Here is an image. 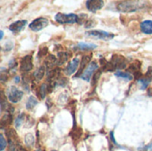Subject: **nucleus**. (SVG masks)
<instances>
[{
    "label": "nucleus",
    "instance_id": "1",
    "mask_svg": "<svg viewBox=\"0 0 152 151\" xmlns=\"http://www.w3.org/2000/svg\"><path fill=\"white\" fill-rule=\"evenodd\" d=\"M146 1H121L117 6V9L121 12H135L143 10L147 7Z\"/></svg>",
    "mask_w": 152,
    "mask_h": 151
},
{
    "label": "nucleus",
    "instance_id": "2",
    "mask_svg": "<svg viewBox=\"0 0 152 151\" xmlns=\"http://www.w3.org/2000/svg\"><path fill=\"white\" fill-rule=\"evenodd\" d=\"M54 20L60 24H74L79 22V16L75 13H61L58 12L54 16Z\"/></svg>",
    "mask_w": 152,
    "mask_h": 151
},
{
    "label": "nucleus",
    "instance_id": "3",
    "mask_svg": "<svg viewBox=\"0 0 152 151\" xmlns=\"http://www.w3.org/2000/svg\"><path fill=\"white\" fill-rule=\"evenodd\" d=\"M6 96L12 103H17L22 99L23 92L20 91L14 86H10L6 91Z\"/></svg>",
    "mask_w": 152,
    "mask_h": 151
},
{
    "label": "nucleus",
    "instance_id": "4",
    "mask_svg": "<svg viewBox=\"0 0 152 151\" xmlns=\"http://www.w3.org/2000/svg\"><path fill=\"white\" fill-rule=\"evenodd\" d=\"M48 24H49V20L46 18L39 17V18H37L36 20H34L32 22H30L28 27L32 31L37 32V31H40L43 28H46L48 26Z\"/></svg>",
    "mask_w": 152,
    "mask_h": 151
},
{
    "label": "nucleus",
    "instance_id": "5",
    "mask_svg": "<svg viewBox=\"0 0 152 151\" xmlns=\"http://www.w3.org/2000/svg\"><path fill=\"white\" fill-rule=\"evenodd\" d=\"M98 68H99V66H98V64H97L96 61H91L90 64L86 67V69L84 70V72H83L82 75L80 76V77H81L83 80L89 82L90 79H91V77H94L93 75H94V73L96 72V70H97Z\"/></svg>",
    "mask_w": 152,
    "mask_h": 151
},
{
    "label": "nucleus",
    "instance_id": "6",
    "mask_svg": "<svg viewBox=\"0 0 152 151\" xmlns=\"http://www.w3.org/2000/svg\"><path fill=\"white\" fill-rule=\"evenodd\" d=\"M86 34L88 36L95 37L97 39H102V40H106V41L110 40L115 36L114 34L104 31V30H91V31H87Z\"/></svg>",
    "mask_w": 152,
    "mask_h": 151
},
{
    "label": "nucleus",
    "instance_id": "7",
    "mask_svg": "<svg viewBox=\"0 0 152 151\" xmlns=\"http://www.w3.org/2000/svg\"><path fill=\"white\" fill-rule=\"evenodd\" d=\"M110 61L115 69H125L126 67V60L119 54H114Z\"/></svg>",
    "mask_w": 152,
    "mask_h": 151
},
{
    "label": "nucleus",
    "instance_id": "8",
    "mask_svg": "<svg viewBox=\"0 0 152 151\" xmlns=\"http://www.w3.org/2000/svg\"><path fill=\"white\" fill-rule=\"evenodd\" d=\"M33 69V61H32V55L28 54L24 56L21 59L20 61V71L22 72H28Z\"/></svg>",
    "mask_w": 152,
    "mask_h": 151
},
{
    "label": "nucleus",
    "instance_id": "9",
    "mask_svg": "<svg viewBox=\"0 0 152 151\" xmlns=\"http://www.w3.org/2000/svg\"><path fill=\"white\" fill-rule=\"evenodd\" d=\"M86 8L93 12H96L104 6V1L102 0H88L86 2Z\"/></svg>",
    "mask_w": 152,
    "mask_h": 151
},
{
    "label": "nucleus",
    "instance_id": "10",
    "mask_svg": "<svg viewBox=\"0 0 152 151\" xmlns=\"http://www.w3.org/2000/svg\"><path fill=\"white\" fill-rule=\"evenodd\" d=\"M80 61H81L78 57H75L74 59H72L69 62V64L67 65V67L65 69V74L68 76H71L72 74H74L77 69V68L80 64Z\"/></svg>",
    "mask_w": 152,
    "mask_h": 151
},
{
    "label": "nucleus",
    "instance_id": "11",
    "mask_svg": "<svg viewBox=\"0 0 152 151\" xmlns=\"http://www.w3.org/2000/svg\"><path fill=\"white\" fill-rule=\"evenodd\" d=\"M28 24V21L26 20H17L13 23H12L10 26H9V29L14 33V34H18L20 33V31H22L25 27L27 26Z\"/></svg>",
    "mask_w": 152,
    "mask_h": 151
},
{
    "label": "nucleus",
    "instance_id": "12",
    "mask_svg": "<svg viewBox=\"0 0 152 151\" xmlns=\"http://www.w3.org/2000/svg\"><path fill=\"white\" fill-rule=\"evenodd\" d=\"M91 58L92 56L91 55H84L81 59V61H80V67H79V70L77 71L76 77H80L82 75V73L84 72V70L86 69V67L90 64V61H91Z\"/></svg>",
    "mask_w": 152,
    "mask_h": 151
},
{
    "label": "nucleus",
    "instance_id": "13",
    "mask_svg": "<svg viewBox=\"0 0 152 151\" xmlns=\"http://www.w3.org/2000/svg\"><path fill=\"white\" fill-rule=\"evenodd\" d=\"M82 134H83V131H82V129H81L80 127H78V126L77 125L76 120H75V118H74V125H73L72 130L70 131L69 135H70V137L73 139V141H78V140L81 138Z\"/></svg>",
    "mask_w": 152,
    "mask_h": 151
},
{
    "label": "nucleus",
    "instance_id": "14",
    "mask_svg": "<svg viewBox=\"0 0 152 151\" xmlns=\"http://www.w3.org/2000/svg\"><path fill=\"white\" fill-rule=\"evenodd\" d=\"M140 28L142 33L146 35H152V20H146L141 22Z\"/></svg>",
    "mask_w": 152,
    "mask_h": 151
},
{
    "label": "nucleus",
    "instance_id": "15",
    "mask_svg": "<svg viewBox=\"0 0 152 151\" xmlns=\"http://www.w3.org/2000/svg\"><path fill=\"white\" fill-rule=\"evenodd\" d=\"M57 63H58V60L53 54H48L45 59V66L49 69H52Z\"/></svg>",
    "mask_w": 152,
    "mask_h": 151
},
{
    "label": "nucleus",
    "instance_id": "16",
    "mask_svg": "<svg viewBox=\"0 0 152 151\" xmlns=\"http://www.w3.org/2000/svg\"><path fill=\"white\" fill-rule=\"evenodd\" d=\"M60 71L61 69L59 68H55V69H52L47 72V80H50V83L53 82L54 79H56L59 76H60Z\"/></svg>",
    "mask_w": 152,
    "mask_h": 151
},
{
    "label": "nucleus",
    "instance_id": "17",
    "mask_svg": "<svg viewBox=\"0 0 152 151\" xmlns=\"http://www.w3.org/2000/svg\"><path fill=\"white\" fill-rule=\"evenodd\" d=\"M69 58V53L67 52H59L57 53V60H58V65H63Z\"/></svg>",
    "mask_w": 152,
    "mask_h": 151
},
{
    "label": "nucleus",
    "instance_id": "18",
    "mask_svg": "<svg viewBox=\"0 0 152 151\" xmlns=\"http://www.w3.org/2000/svg\"><path fill=\"white\" fill-rule=\"evenodd\" d=\"M97 47L95 44H88V43H84L80 42L77 44V48L81 51H91L94 50Z\"/></svg>",
    "mask_w": 152,
    "mask_h": 151
},
{
    "label": "nucleus",
    "instance_id": "19",
    "mask_svg": "<svg viewBox=\"0 0 152 151\" xmlns=\"http://www.w3.org/2000/svg\"><path fill=\"white\" fill-rule=\"evenodd\" d=\"M45 66H41L39 67L33 74V77L37 80V81H39L41 79H43L44 76H45Z\"/></svg>",
    "mask_w": 152,
    "mask_h": 151
},
{
    "label": "nucleus",
    "instance_id": "20",
    "mask_svg": "<svg viewBox=\"0 0 152 151\" xmlns=\"http://www.w3.org/2000/svg\"><path fill=\"white\" fill-rule=\"evenodd\" d=\"M141 66H142V63L140 61L136 60L134 61V62H133L132 64L129 65L128 69H127V71L129 72H132V73H136V72H139L140 71V69H141Z\"/></svg>",
    "mask_w": 152,
    "mask_h": 151
},
{
    "label": "nucleus",
    "instance_id": "21",
    "mask_svg": "<svg viewBox=\"0 0 152 151\" xmlns=\"http://www.w3.org/2000/svg\"><path fill=\"white\" fill-rule=\"evenodd\" d=\"M37 103H38L37 100L34 96H30L28 98V100L27 101V103H26V109H27V110H28V111L32 110L37 105Z\"/></svg>",
    "mask_w": 152,
    "mask_h": 151
},
{
    "label": "nucleus",
    "instance_id": "22",
    "mask_svg": "<svg viewBox=\"0 0 152 151\" xmlns=\"http://www.w3.org/2000/svg\"><path fill=\"white\" fill-rule=\"evenodd\" d=\"M46 93H48V85L47 84H43V85H40V87L38 89L37 95L41 100H43V99L45 98Z\"/></svg>",
    "mask_w": 152,
    "mask_h": 151
},
{
    "label": "nucleus",
    "instance_id": "23",
    "mask_svg": "<svg viewBox=\"0 0 152 151\" xmlns=\"http://www.w3.org/2000/svg\"><path fill=\"white\" fill-rule=\"evenodd\" d=\"M12 117L11 114L7 113V114L4 115L1 118V121H0L2 128H4V126H8L12 123Z\"/></svg>",
    "mask_w": 152,
    "mask_h": 151
},
{
    "label": "nucleus",
    "instance_id": "24",
    "mask_svg": "<svg viewBox=\"0 0 152 151\" xmlns=\"http://www.w3.org/2000/svg\"><path fill=\"white\" fill-rule=\"evenodd\" d=\"M24 142L28 148H32L35 145V137L31 133H28L25 135L24 138Z\"/></svg>",
    "mask_w": 152,
    "mask_h": 151
},
{
    "label": "nucleus",
    "instance_id": "25",
    "mask_svg": "<svg viewBox=\"0 0 152 151\" xmlns=\"http://www.w3.org/2000/svg\"><path fill=\"white\" fill-rule=\"evenodd\" d=\"M115 76H117L118 77H121V78H124V79H126V80H132L134 78V77L132 75H130L128 72H123V71L116 72Z\"/></svg>",
    "mask_w": 152,
    "mask_h": 151
},
{
    "label": "nucleus",
    "instance_id": "26",
    "mask_svg": "<svg viewBox=\"0 0 152 151\" xmlns=\"http://www.w3.org/2000/svg\"><path fill=\"white\" fill-rule=\"evenodd\" d=\"M24 118H25V114L24 113H21V114L18 115V117L14 120V125H15L16 128L20 127V125H22V123L24 121Z\"/></svg>",
    "mask_w": 152,
    "mask_h": 151
},
{
    "label": "nucleus",
    "instance_id": "27",
    "mask_svg": "<svg viewBox=\"0 0 152 151\" xmlns=\"http://www.w3.org/2000/svg\"><path fill=\"white\" fill-rule=\"evenodd\" d=\"M138 82L141 84V88H142V90H145L148 86H149V85H150V83H151V78H149V77H142V78H141L140 80H138Z\"/></svg>",
    "mask_w": 152,
    "mask_h": 151
},
{
    "label": "nucleus",
    "instance_id": "28",
    "mask_svg": "<svg viewBox=\"0 0 152 151\" xmlns=\"http://www.w3.org/2000/svg\"><path fill=\"white\" fill-rule=\"evenodd\" d=\"M46 54H48V48L46 46H44V47H41L37 53V56L38 58H42L44 56H45Z\"/></svg>",
    "mask_w": 152,
    "mask_h": 151
},
{
    "label": "nucleus",
    "instance_id": "29",
    "mask_svg": "<svg viewBox=\"0 0 152 151\" xmlns=\"http://www.w3.org/2000/svg\"><path fill=\"white\" fill-rule=\"evenodd\" d=\"M101 75H102V71H101V70H97V71L94 73V77H93V84H92L93 85H94L97 84V82H98V80H99Z\"/></svg>",
    "mask_w": 152,
    "mask_h": 151
},
{
    "label": "nucleus",
    "instance_id": "30",
    "mask_svg": "<svg viewBox=\"0 0 152 151\" xmlns=\"http://www.w3.org/2000/svg\"><path fill=\"white\" fill-rule=\"evenodd\" d=\"M6 146H7V142H6L4 135L1 134V136H0V150L4 151V150L6 148Z\"/></svg>",
    "mask_w": 152,
    "mask_h": 151
},
{
    "label": "nucleus",
    "instance_id": "31",
    "mask_svg": "<svg viewBox=\"0 0 152 151\" xmlns=\"http://www.w3.org/2000/svg\"><path fill=\"white\" fill-rule=\"evenodd\" d=\"M68 83V80L67 78L65 77H60L59 79H57L56 81V85H59V86H65Z\"/></svg>",
    "mask_w": 152,
    "mask_h": 151
},
{
    "label": "nucleus",
    "instance_id": "32",
    "mask_svg": "<svg viewBox=\"0 0 152 151\" xmlns=\"http://www.w3.org/2000/svg\"><path fill=\"white\" fill-rule=\"evenodd\" d=\"M95 24H96V22H95L94 20H90V19H88V20L85 22V27H86V28H90L94 27Z\"/></svg>",
    "mask_w": 152,
    "mask_h": 151
},
{
    "label": "nucleus",
    "instance_id": "33",
    "mask_svg": "<svg viewBox=\"0 0 152 151\" xmlns=\"http://www.w3.org/2000/svg\"><path fill=\"white\" fill-rule=\"evenodd\" d=\"M8 151H18L17 147H16V145H15L14 141L9 140V150Z\"/></svg>",
    "mask_w": 152,
    "mask_h": 151
},
{
    "label": "nucleus",
    "instance_id": "34",
    "mask_svg": "<svg viewBox=\"0 0 152 151\" xmlns=\"http://www.w3.org/2000/svg\"><path fill=\"white\" fill-rule=\"evenodd\" d=\"M7 79H8V76H7V74H4V71H2V72H1V77H0V80H1V82H2V83H4L5 81H7Z\"/></svg>",
    "mask_w": 152,
    "mask_h": 151
},
{
    "label": "nucleus",
    "instance_id": "35",
    "mask_svg": "<svg viewBox=\"0 0 152 151\" xmlns=\"http://www.w3.org/2000/svg\"><path fill=\"white\" fill-rule=\"evenodd\" d=\"M5 46H6V48H5L4 50H5V51H10V50H12V47H13V44H12V42L8 41V42L6 43Z\"/></svg>",
    "mask_w": 152,
    "mask_h": 151
},
{
    "label": "nucleus",
    "instance_id": "36",
    "mask_svg": "<svg viewBox=\"0 0 152 151\" xmlns=\"http://www.w3.org/2000/svg\"><path fill=\"white\" fill-rule=\"evenodd\" d=\"M110 140H111V142L114 143V145H116V146H118V142H116V140H115V137H114V132H110Z\"/></svg>",
    "mask_w": 152,
    "mask_h": 151
},
{
    "label": "nucleus",
    "instance_id": "37",
    "mask_svg": "<svg viewBox=\"0 0 152 151\" xmlns=\"http://www.w3.org/2000/svg\"><path fill=\"white\" fill-rule=\"evenodd\" d=\"M145 76H146V77H149V78L152 77V67H149V69H148Z\"/></svg>",
    "mask_w": 152,
    "mask_h": 151
},
{
    "label": "nucleus",
    "instance_id": "38",
    "mask_svg": "<svg viewBox=\"0 0 152 151\" xmlns=\"http://www.w3.org/2000/svg\"><path fill=\"white\" fill-rule=\"evenodd\" d=\"M142 150V151H152V142L151 143H150L149 145H147V146L143 147Z\"/></svg>",
    "mask_w": 152,
    "mask_h": 151
},
{
    "label": "nucleus",
    "instance_id": "39",
    "mask_svg": "<svg viewBox=\"0 0 152 151\" xmlns=\"http://www.w3.org/2000/svg\"><path fill=\"white\" fill-rule=\"evenodd\" d=\"M20 81V77L19 76H15V77H14V83L19 84Z\"/></svg>",
    "mask_w": 152,
    "mask_h": 151
},
{
    "label": "nucleus",
    "instance_id": "40",
    "mask_svg": "<svg viewBox=\"0 0 152 151\" xmlns=\"http://www.w3.org/2000/svg\"><path fill=\"white\" fill-rule=\"evenodd\" d=\"M0 34H1V37H0V39L2 40V39H3V37H4V32H3V31H0Z\"/></svg>",
    "mask_w": 152,
    "mask_h": 151
},
{
    "label": "nucleus",
    "instance_id": "41",
    "mask_svg": "<svg viewBox=\"0 0 152 151\" xmlns=\"http://www.w3.org/2000/svg\"><path fill=\"white\" fill-rule=\"evenodd\" d=\"M20 151H27V150H24L23 148H20Z\"/></svg>",
    "mask_w": 152,
    "mask_h": 151
},
{
    "label": "nucleus",
    "instance_id": "42",
    "mask_svg": "<svg viewBox=\"0 0 152 151\" xmlns=\"http://www.w3.org/2000/svg\"><path fill=\"white\" fill-rule=\"evenodd\" d=\"M36 151H42L41 149H37V150H36Z\"/></svg>",
    "mask_w": 152,
    "mask_h": 151
},
{
    "label": "nucleus",
    "instance_id": "43",
    "mask_svg": "<svg viewBox=\"0 0 152 151\" xmlns=\"http://www.w3.org/2000/svg\"><path fill=\"white\" fill-rule=\"evenodd\" d=\"M51 151H57V150H51Z\"/></svg>",
    "mask_w": 152,
    "mask_h": 151
},
{
    "label": "nucleus",
    "instance_id": "44",
    "mask_svg": "<svg viewBox=\"0 0 152 151\" xmlns=\"http://www.w3.org/2000/svg\"><path fill=\"white\" fill-rule=\"evenodd\" d=\"M151 125H152V123H151Z\"/></svg>",
    "mask_w": 152,
    "mask_h": 151
}]
</instances>
